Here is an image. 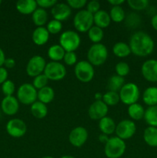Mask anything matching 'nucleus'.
Listing matches in <instances>:
<instances>
[{
    "label": "nucleus",
    "instance_id": "obj_23",
    "mask_svg": "<svg viewBox=\"0 0 157 158\" xmlns=\"http://www.w3.org/2000/svg\"><path fill=\"white\" fill-rule=\"evenodd\" d=\"M30 110L32 115L36 119L45 118L48 114V107L46 104H44L38 100L31 105Z\"/></svg>",
    "mask_w": 157,
    "mask_h": 158
},
{
    "label": "nucleus",
    "instance_id": "obj_44",
    "mask_svg": "<svg viewBox=\"0 0 157 158\" xmlns=\"http://www.w3.org/2000/svg\"><path fill=\"white\" fill-rule=\"evenodd\" d=\"M37 5L42 9H49L52 8L57 3L56 0H37Z\"/></svg>",
    "mask_w": 157,
    "mask_h": 158
},
{
    "label": "nucleus",
    "instance_id": "obj_35",
    "mask_svg": "<svg viewBox=\"0 0 157 158\" xmlns=\"http://www.w3.org/2000/svg\"><path fill=\"white\" fill-rule=\"evenodd\" d=\"M127 3L133 10L141 11L144 10L149 6V2L148 0H128Z\"/></svg>",
    "mask_w": 157,
    "mask_h": 158
},
{
    "label": "nucleus",
    "instance_id": "obj_26",
    "mask_svg": "<svg viewBox=\"0 0 157 158\" xmlns=\"http://www.w3.org/2000/svg\"><path fill=\"white\" fill-rule=\"evenodd\" d=\"M66 51L59 44H55L51 46L48 49V56L52 61L59 62L64 58Z\"/></svg>",
    "mask_w": 157,
    "mask_h": 158
},
{
    "label": "nucleus",
    "instance_id": "obj_46",
    "mask_svg": "<svg viewBox=\"0 0 157 158\" xmlns=\"http://www.w3.org/2000/svg\"><path fill=\"white\" fill-rule=\"evenodd\" d=\"M15 66V60L12 58H6L5 60L4 66L6 69H12Z\"/></svg>",
    "mask_w": 157,
    "mask_h": 158
},
{
    "label": "nucleus",
    "instance_id": "obj_1",
    "mask_svg": "<svg viewBox=\"0 0 157 158\" xmlns=\"http://www.w3.org/2000/svg\"><path fill=\"white\" fill-rule=\"evenodd\" d=\"M129 46L131 52L134 55L139 57H146L153 52L155 43L149 34L139 31L131 35Z\"/></svg>",
    "mask_w": 157,
    "mask_h": 158
},
{
    "label": "nucleus",
    "instance_id": "obj_4",
    "mask_svg": "<svg viewBox=\"0 0 157 158\" xmlns=\"http://www.w3.org/2000/svg\"><path fill=\"white\" fill-rule=\"evenodd\" d=\"M120 101L126 105H132L137 103L140 96L139 86L134 83H125L119 92Z\"/></svg>",
    "mask_w": 157,
    "mask_h": 158
},
{
    "label": "nucleus",
    "instance_id": "obj_50",
    "mask_svg": "<svg viewBox=\"0 0 157 158\" xmlns=\"http://www.w3.org/2000/svg\"><path fill=\"white\" fill-rule=\"evenodd\" d=\"M151 25H152V28L157 31V14L154 15L151 19Z\"/></svg>",
    "mask_w": 157,
    "mask_h": 158
},
{
    "label": "nucleus",
    "instance_id": "obj_8",
    "mask_svg": "<svg viewBox=\"0 0 157 158\" xmlns=\"http://www.w3.org/2000/svg\"><path fill=\"white\" fill-rule=\"evenodd\" d=\"M37 89L31 83H23L17 90V100L23 105H32L37 100Z\"/></svg>",
    "mask_w": 157,
    "mask_h": 158
},
{
    "label": "nucleus",
    "instance_id": "obj_42",
    "mask_svg": "<svg viewBox=\"0 0 157 158\" xmlns=\"http://www.w3.org/2000/svg\"><path fill=\"white\" fill-rule=\"evenodd\" d=\"M86 10L89 12H90V13H92V15H94L98 11L100 10L99 2L98 1H95V0H92V1L87 2V4H86Z\"/></svg>",
    "mask_w": 157,
    "mask_h": 158
},
{
    "label": "nucleus",
    "instance_id": "obj_34",
    "mask_svg": "<svg viewBox=\"0 0 157 158\" xmlns=\"http://www.w3.org/2000/svg\"><path fill=\"white\" fill-rule=\"evenodd\" d=\"M103 100L108 106H113L118 104L120 101L119 93L113 91H107L106 94H103Z\"/></svg>",
    "mask_w": 157,
    "mask_h": 158
},
{
    "label": "nucleus",
    "instance_id": "obj_55",
    "mask_svg": "<svg viewBox=\"0 0 157 158\" xmlns=\"http://www.w3.org/2000/svg\"><path fill=\"white\" fill-rule=\"evenodd\" d=\"M2 4V1H1V0H0V5H1Z\"/></svg>",
    "mask_w": 157,
    "mask_h": 158
},
{
    "label": "nucleus",
    "instance_id": "obj_20",
    "mask_svg": "<svg viewBox=\"0 0 157 158\" xmlns=\"http://www.w3.org/2000/svg\"><path fill=\"white\" fill-rule=\"evenodd\" d=\"M93 21L95 26L105 29L107 28L111 23V19L109 16V13L106 10H101L95 13L93 15Z\"/></svg>",
    "mask_w": 157,
    "mask_h": 158
},
{
    "label": "nucleus",
    "instance_id": "obj_33",
    "mask_svg": "<svg viewBox=\"0 0 157 158\" xmlns=\"http://www.w3.org/2000/svg\"><path fill=\"white\" fill-rule=\"evenodd\" d=\"M88 37L91 42L95 43H100L104 37V32L103 29L98 26H93L89 31H88Z\"/></svg>",
    "mask_w": 157,
    "mask_h": 158
},
{
    "label": "nucleus",
    "instance_id": "obj_13",
    "mask_svg": "<svg viewBox=\"0 0 157 158\" xmlns=\"http://www.w3.org/2000/svg\"><path fill=\"white\" fill-rule=\"evenodd\" d=\"M87 130L83 127H76L70 131L69 135V141L75 148H81L87 141Z\"/></svg>",
    "mask_w": 157,
    "mask_h": 158
},
{
    "label": "nucleus",
    "instance_id": "obj_38",
    "mask_svg": "<svg viewBox=\"0 0 157 158\" xmlns=\"http://www.w3.org/2000/svg\"><path fill=\"white\" fill-rule=\"evenodd\" d=\"M46 29L49 34H58L61 32L62 29V22L53 19L47 23Z\"/></svg>",
    "mask_w": 157,
    "mask_h": 158
},
{
    "label": "nucleus",
    "instance_id": "obj_25",
    "mask_svg": "<svg viewBox=\"0 0 157 158\" xmlns=\"http://www.w3.org/2000/svg\"><path fill=\"white\" fill-rule=\"evenodd\" d=\"M55 97V91L51 86H46L42 89L38 90L37 99L38 101L42 102L44 104H48L54 100Z\"/></svg>",
    "mask_w": 157,
    "mask_h": 158
},
{
    "label": "nucleus",
    "instance_id": "obj_41",
    "mask_svg": "<svg viewBox=\"0 0 157 158\" xmlns=\"http://www.w3.org/2000/svg\"><path fill=\"white\" fill-rule=\"evenodd\" d=\"M63 60H64V63L68 66H73L78 63L77 56L75 52H66Z\"/></svg>",
    "mask_w": 157,
    "mask_h": 158
},
{
    "label": "nucleus",
    "instance_id": "obj_11",
    "mask_svg": "<svg viewBox=\"0 0 157 158\" xmlns=\"http://www.w3.org/2000/svg\"><path fill=\"white\" fill-rule=\"evenodd\" d=\"M136 131L135 123L131 120H123L120 121L115 127L116 137L122 140H128L135 135Z\"/></svg>",
    "mask_w": 157,
    "mask_h": 158
},
{
    "label": "nucleus",
    "instance_id": "obj_18",
    "mask_svg": "<svg viewBox=\"0 0 157 158\" xmlns=\"http://www.w3.org/2000/svg\"><path fill=\"white\" fill-rule=\"evenodd\" d=\"M49 32L46 27H37L34 29L32 35V42L37 46H43L49 40Z\"/></svg>",
    "mask_w": 157,
    "mask_h": 158
},
{
    "label": "nucleus",
    "instance_id": "obj_22",
    "mask_svg": "<svg viewBox=\"0 0 157 158\" xmlns=\"http://www.w3.org/2000/svg\"><path fill=\"white\" fill-rule=\"evenodd\" d=\"M143 100L145 104L149 106L157 105V87L149 86L146 88L143 94Z\"/></svg>",
    "mask_w": 157,
    "mask_h": 158
},
{
    "label": "nucleus",
    "instance_id": "obj_51",
    "mask_svg": "<svg viewBox=\"0 0 157 158\" xmlns=\"http://www.w3.org/2000/svg\"><path fill=\"white\" fill-rule=\"evenodd\" d=\"M103 94H101V93H96V94H95V100H103Z\"/></svg>",
    "mask_w": 157,
    "mask_h": 158
},
{
    "label": "nucleus",
    "instance_id": "obj_5",
    "mask_svg": "<svg viewBox=\"0 0 157 158\" xmlns=\"http://www.w3.org/2000/svg\"><path fill=\"white\" fill-rule=\"evenodd\" d=\"M81 39L77 32L66 30L60 35L59 45L66 52H75L80 46Z\"/></svg>",
    "mask_w": 157,
    "mask_h": 158
},
{
    "label": "nucleus",
    "instance_id": "obj_16",
    "mask_svg": "<svg viewBox=\"0 0 157 158\" xmlns=\"http://www.w3.org/2000/svg\"><path fill=\"white\" fill-rule=\"evenodd\" d=\"M2 111L8 116H13L18 113L19 102L14 96L5 97L1 102Z\"/></svg>",
    "mask_w": 157,
    "mask_h": 158
},
{
    "label": "nucleus",
    "instance_id": "obj_17",
    "mask_svg": "<svg viewBox=\"0 0 157 158\" xmlns=\"http://www.w3.org/2000/svg\"><path fill=\"white\" fill-rule=\"evenodd\" d=\"M51 13L54 19L62 22L69 18L72 13V9L67 3L57 2L51 9Z\"/></svg>",
    "mask_w": 157,
    "mask_h": 158
},
{
    "label": "nucleus",
    "instance_id": "obj_2",
    "mask_svg": "<svg viewBox=\"0 0 157 158\" xmlns=\"http://www.w3.org/2000/svg\"><path fill=\"white\" fill-rule=\"evenodd\" d=\"M88 62L92 66L104 64L108 58V49L103 43H95L89 47L87 52Z\"/></svg>",
    "mask_w": 157,
    "mask_h": 158
},
{
    "label": "nucleus",
    "instance_id": "obj_6",
    "mask_svg": "<svg viewBox=\"0 0 157 158\" xmlns=\"http://www.w3.org/2000/svg\"><path fill=\"white\" fill-rule=\"evenodd\" d=\"M93 24V15L86 9L78 11L73 18L74 27L79 32H88Z\"/></svg>",
    "mask_w": 157,
    "mask_h": 158
},
{
    "label": "nucleus",
    "instance_id": "obj_3",
    "mask_svg": "<svg viewBox=\"0 0 157 158\" xmlns=\"http://www.w3.org/2000/svg\"><path fill=\"white\" fill-rule=\"evenodd\" d=\"M126 149L125 141L118 137H109L105 144L104 152L108 158H120L124 154Z\"/></svg>",
    "mask_w": 157,
    "mask_h": 158
},
{
    "label": "nucleus",
    "instance_id": "obj_7",
    "mask_svg": "<svg viewBox=\"0 0 157 158\" xmlns=\"http://www.w3.org/2000/svg\"><path fill=\"white\" fill-rule=\"evenodd\" d=\"M74 72H75L77 80L84 83L92 81L95 75L93 66L89 62H88V60L87 61L86 60L78 61L75 64Z\"/></svg>",
    "mask_w": 157,
    "mask_h": 158
},
{
    "label": "nucleus",
    "instance_id": "obj_15",
    "mask_svg": "<svg viewBox=\"0 0 157 158\" xmlns=\"http://www.w3.org/2000/svg\"><path fill=\"white\" fill-rule=\"evenodd\" d=\"M109 110V106L103 100H95L90 105L88 110V114L90 119L100 120L106 117Z\"/></svg>",
    "mask_w": 157,
    "mask_h": 158
},
{
    "label": "nucleus",
    "instance_id": "obj_14",
    "mask_svg": "<svg viewBox=\"0 0 157 158\" xmlns=\"http://www.w3.org/2000/svg\"><path fill=\"white\" fill-rule=\"evenodd\" d=\"M141 73L144 79L151 83H157V60L150 59L143 63Z\"/></svg>",
    "mask_w": 157,
    "mask_h": 158
},
{
    "label": "nucleus",
    "instance_id": "obj_49",
    "mask_svg": "<svg viewBox=\"0 0 157 158\" xmlns=\"http://www.w3.org/2000/svg\"><path fill=\"white\" fill-rule=\"evenodd\" d=\"M6 59V55H5L4 51H3V49H2V48H0V67L4 66V63Z\"/></svg>",
    "mask_w": 157,
    "mask_h": 158
},
{
    "label": "nucleus",
    "instance_id": "obj_43",
    "mask_svg": "<svg viewBox=\"0 0 157 158\" xmlns=\"http://www.w3.org/2000/svg\"><path fill=\"white\" fill-rule=\"evenodd\" d=\"M66 3L69 5L71 9H80L86 6L87 1L86 0H68Z\"/></svg>",
    "mask_w": 157,
    "mask_h": 158
},
{
    "label": "nucleus",
    "instance_id": "obj_37",
    "mask_svg": "<svg viewBox=\"0 0 157 158\" xmlns=\"http://www.w3.org/2000/svg\"><path fill=\"white\" fill-rule=\"evenodd\" d=\"M48 83H49V79L46 77L44 73H42L34 77L33 81H32V86L36 89L39 90V89L47 86Z\"/></svg>",
    "mask_w": 157,
    "mask_h": 158
},
{
    "label": "nucleus",
    "instance_id": "obj_31",
    "mask_svg": "<svg viewBox=\"0 0 157 158\" xmlns=\"http://www.w3.org/2000/svg\"><path fill=\"white\" fill-rule=\"evenodd\" d=\"M144 119L149 127H157V105L149 106L146 110Z\"/></svg>",
    "mask_w": 157,
    "mask_h": 158
},
{
    "label": "nucleus",
    "instance_id": "obj_39",
    "mask_svg": "<svg viewBox=\"0 0 157 158\" xmlns=\"http://www.w3.org/2000/svg\"><path fill=\"white\" fill-rule=\"evenodd\" d=\"M1 89L5 97L13 96V94L15 91V85L12 80H7L2 84Z\"/></svg>",
    "mask_w": 157,
    "mask_h": 158
},
{
    "label": "nucleus",
    "instance_id": "obj_40",
    "mask_svg": "<svg viewBox=\"0 0 157 158\" xmlns=\"http://www.w3.org/2000/svg\"><path fill=\"white\" fill-rule=\"evenodd\" d=\"M115 70L116 73V75L122 77H125L129 73L130 68H129L128 63H125V62H119L115 65Z\"/></svg>",
    "mask_w": 157,
    "mask_h": 158
},
{
    "label": "nucleus",
    "instance_id": "obj_28",
    "mask_svg": "<svg viewBox=\"0 0 157 158\" xmlns=\"http://www.w3.org/2000/svg\"><path fill=\"white\" fill-rule=\"evenodd\" d=\"M32 19L37 27L44 26L48 21V13L46 9L37 8L36 10L32 14Z\"/></svg>",
    "mask_w": 157,
    "mask_h": 158
},
{
    "label": "nucleus",
    "instance_id": "obj_19",
    "mask_svg": "<svg viewBox=\"0 0 157 158\" xmlns=\"http://www.w3.org/2000/svg\"><path fill=\"white\" fill-rule=\"evenodd\" d=\"M17 11L23 15H30L36 10L38 5L35 0H19L15 5Z\"/></svg>",
    "mask_w": 157,
    "mask_h": 158
},
{
    "label": "nucleus",
    "instance_id": "obj_45",
    "mask_svg": "<svg viewBox=\"0 0 157 158\" xmlns=\"http://www.w3.org/2000/svg\"><path fill=\"white\" fill-rule=\"evenodd\" d=\"M8 70L5 67H0V84H2L4 82L8 80Z\"/></svg>",
    "mask_w": 157,
    "mask_h": 158
},
{
    "label": "nucleus",
    "instance_id": "obj_32",
    "mask_svg": "<svg viewBox=\"0 0 157 158\" xmlns=\"http://www.w3.org/2000/svg\"><path fill=\"white\" fill-rule=\"evenodd\" d=\"M109 16H110L111 21L119 23L124 21L125 18H126V13L121 6H112L109 12Z\"/></svg>",
    "mask_w": 157,
    "mask_h": 158
},
{
    "label": "nucleus",
    "instance_id": "obj_9",
    "mask_svg": "<svg viewBox=\"0 0 157 158\" xmlns=\"http://www.w3.org/2000/svg\"><path fill=\"white\" fill-rule=\"evenodd\" d=\"M43 73L46 76L49 80L59 81L63 80L66 76V69L60 62L51 61L46 63Z\"/></svg>",
    "mask_w": 157,
    "mask_h": 158
},
{
    "label": "nucleus",
    "instance_id": "obj_53",
    "mask_svg": "<svg viewBox=\"0 0 157 158\" xmlns=\"http://www.w3.org/2000/svg\"><path fill=\"white\" fill-rule=\"evenodd\" d=\"M42 158H54L53 157H51V156H45Z\"/></svg>",
    "mask_w": 157,
    "mask_h": 158
},
{
    "label": "nucleus",
    "instance_id": "obj_54",
    "mask_svg": "<svg viewBox=\"0 0 157 158\" xmlns=\"http://www.w3.org/2000/svg\"><path fill=\"white\" fill-rule=\"evenodd\" d=\"M0 117H1V110H0Z\"/></svg>",
    "mask_w": 157,
    "mask_h": 158
},
{
    "label": "nucleus",
    "instance_id": "obj_29",
    "mask_svg": "<svg viewBox=\"0 0 157 158\" xmlns=\"http://www.w3.org/2000/svg\"><path fill=\"white\" fill-rule=\"evenodd\" d=\"M145 111L144 107L138 103L129 105L128 107V114L133 120H140L144 118Z\"/></svg>",
    "mask_w": 157,
    "mask_h": 158
},
{
    "label": "nucleus",
    "instance_id": "obj_21",
    "mask_svg": "<svg viewBox=\"0 0 157 158\" xmlns=\"http://www.w3.org/2000/svg\"><path fill=\"white\" fill-rule=\"evenodd\" d=\"M115 127H116V125H115L113 119L107 117V116L103 117L99 122V128L102 134H106L108 136L115 133Z\"/></svg>",
    "mask_w": 157,
    "mask_h": 158
},
{
    "label": "nucleus",
    "instance_id": "obj_10",
    "mask_svg": "<svg viewBox=\"0 0 157 158\" xmlns=\"http://www.w3.org/2000/svg\"><path fill=\"white\" fill-rule=\"evenodd\" d=\"M46 66V60L39 55L33 56L26 65V73L31 77H35L44 73Z\"/></svg>",
    "mask_w": 157,
    "mask_h": 158
},
{
    "label": "nucleus",
    "instance_id": "obj_36",
    "mask_svg": "<svg viewBox=\"0 0 157 158\" xmlns=\"http://www.w3.org/2000/svg\"><path fill=\"white\" fill-rule=\"evenodd\" d=\"M141 23V17L136 13L131 12L125 18V23L129 28H135Z\"/></svg>",
    "mask_w": 157,
    "mask_h": 158
},
{
    "label": "nucleus",
    "instance_id": "obj_12",
    "mask_svg": "<svg viewBox=\"0 0 157 158\" xmlns=\"http://www.w3.org/2000/svg\"><path fill=\"white\" fill-rule=\"evenodd\" d=\"M6 129L9 136L14 138H20L26 134L27 131V127L22 120L13 118L7 122Z\"/></svg>",
    "mask_w": 157,
    "mask_h": 158
},
{
    "label": "nucleus",
    "instance_id": "obj_52",
    "mask_svg": "<svg viewBox=\"0 0 157 158\" xmlns=\"http://www.w3.org/2000/svg\"><path fill=\"white\" fill-rule=\"evenodd\" d=\"M60 158H75V157H72V156H70V155H65V156H62V157H61Z\"/></svg>",
    "mask_w": 157,
    "mask_h": 158
},
{
    "label": "nucleus",
    "instance_id": "obj_47",
    "mask_svg": "<svg viewBox=\"0 0 157 158\" xmlns=\"http://www.w3.org/2000/svg\"><path fill=\"white\" fill-rule=\"evenodd\" d=\"M109 139V136L106 135V134H101L99 136V142L102 143H104V144H106V143H107Z\"/></svg>",
    "mask_w": 157,
    "mask_h": 158
},
{
    "label": "nucleus",
    "instance_id": "obj_24",
    "mask_svg": "<svg viewBox=\"0 0 157 158\" xmlns=\"http://www.w3.org/2000/svg\"><path fill=\"white\" fill-rule=\"evenodd\" d=\"M143 140L147 145L152 148L157 147V127H148L143 132Z\"/></svg>",
    "mask_w": 157,
    "mask_h": 158
},
{
    "label": "nucleus",
    "instance_id": "obj_27",
    "mask_svg": "<svg viewBox=\"0 0 157 158\" xmlns=\"http://www.w3.org/2000/svg\"><path fill=\"white\" fill-rule=\"evenodd\" d=\"M112 52L119 58H125L132 53L129 44L125 42H118L115 43L112 47Z\"/></svg>",
    "mask_w": 157,
    "mask_h": 158
},
{
    "label": "nucleus",
    "instance_id": "obj_48",
    "mask_svg": "<svg viewBox=\"0 0 157 158\" xmlns=\"http://www.w3.org/2000/svg\"><path fill=\"white\" fill-rule=\"evenodd\" d=\"M108 2L112 6H119L125 2L124 0H109Z\"/></svg>",
    "mask_w": 157,
    "mask_h": 158
},
{
    "label": "nucleus",
    "instance_id": "obj_30",
    "mask_svg": "<svg viewBox=\"0 0 157 158\" xmlns=\"http://www.w3.org/2000/svg\"><path fill=\"white\" fill-rule=\"evenodd\" d=\"M125 84L124 77H119L118 75H113L109 77L107 83V88L109 91L119 92L120 89Z\"/></svg>",
    "mask_w": 157,
    "mask_h": 158
}]
</instances>
